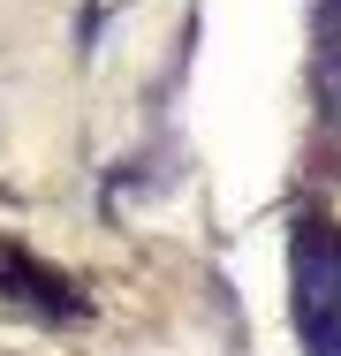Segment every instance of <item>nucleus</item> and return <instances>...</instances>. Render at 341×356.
<instances>
[{
  "mask_svg": "<svg viewBox=\"0 0 341 356\" xmlns=\"http://www.w3.org/2000/svg\"><path fill=\"white\" fill-rule=\"evenodd\" d=\"M0 288H8V296H23V303H38L46 318H68V311H76V296H68L61 281H46L23 250H0Z\"/></svg>",
  "mask_w": 341,
  "mask_h": 356,
  "instance_id": "nucleus-2",
  "label": "nucleus"
},
{
  "mask_svg": "<svg viewBox=\"0 0 341 356\" xmlns=\"http://www.w3.org/2000/svg\"><path fill=\"white\" fill-rule=\"evenodd\" d=\"M288 273H296V326H303V341L319 356H341V334H334V318H341V227L303 220Z\"/></svg>",
  "mask_w": 341,
  "mask_h": 356,
  "instance_id": "nucleus-1",
  "label": "nucleus"
}]
</instances>
